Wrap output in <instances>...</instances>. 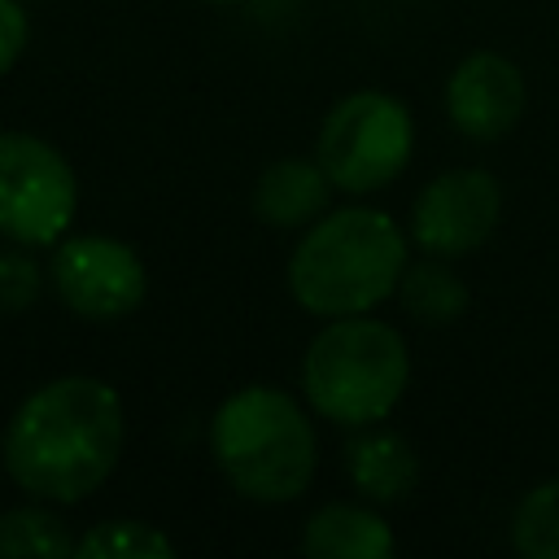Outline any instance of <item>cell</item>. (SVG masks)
<instances>
[{
	"mask_svg": "<svg viewBox=\"0 0 559 559\" xmlns=\"http://www.w3.org/2000/svg\"><path fill=\"white\" fill-rule=\"evenodd\" d=\"M127 441L122 397L100 376H57L22 397L0 437V463L17 489L52 507L92 498Z\"/></svg>",
	"mask_w": 559,
	"mask_h": 559,
	"instance_id": "cell-1",
	"label": "cell"
},
{
	"mask_svg": "<svg viewBox=\"0 0 559 559\" xmlns=\"http://www.w3.org/2000/svg\"><path fill=\"white\" fill-rule=\"evenodd\" d=\"M406 271L402 227L371 205H341L319 214L288 258V293L314 319L371 314L397 297Z\"/></svg>",
	"mask_w": 559,
	"mask_h": 559,
	"instance_id": "cell-2",
	"label": "cell"
},
{
	"mask_svg": "<svg viewBox=\"0 0 559 559\" xmlns=\"http://www.w3.org/2000/svg\"><path fill=\"white\" fill-rule=\"evenodd\" d=\"M210 454L240 498L280 507L310 489L319 437L293 393L275 384H245L218 402L210 419Z\"/></svg>",
	"mask_w": 559,
	"mask_h": 559,
	"instance_id": "cell-3",
	"label": "cell"
},
{
	"mask_svg": "<svg viewBox=\"0 0 559 559\" xmlns=\"http://www.w3.org/2000/svg\"><path fill=\"white\" fill-rule=\"evenodd\" d=\"M411 384L406 336L371 314L323 319L301 354V393L314 415L341 428L380 424Z\"/></svg>",
	"mask_w": 559,
	"mask_h": 559,
	"instance_id": "cell-4",
	"label": "cell"
},
{
	"mask_svg": "<svg viewBox=\"0 0 559 559\" xmlns=\"http://www.w3.org/2000/svg\"><path fill=\"white\" fill-rule=\"evenodd\" d=\"M411 148H415L411 109L376 87L336 100L314 140V157L328 170L332 188L341 192H376L393 183L406 170Z\"/></svg>",
	"mask_w": 559,
	"mask_h": 559,
	"instance_id": "cell-5",
	"label": "cell"
},
{
	"mask_svg": "<svg viewBox=\"0 0 559 559\" xmlns=\"http://www.w3.org/2000/svg\"><path fill=\"white\" fill-rule=\"evenodd\" d=\"M79 210V179L61 148L31 131H0V236L57 245Z\"/></svg>",
	"mask_w": 559,
	"mask_h": 559,
	"instance_id": "cell-6",
	"label": "cell"
},
{
	"mask_svg": "<svg viewBox=\"0 0 559 559\" xmlns=\"http://www.w3.org/2000/svg\"><path fill=\"white\" fill-rule=\"evenodd\" d=\"M52 288L70 314L87 323H114L144 301L148 271L127 240L105 231H79L61 236L52 249Z\"/></svg>",
	"mask_w": 559,
	"mask_h": 559,
	"instance_id": "cell-7",
	"label": "cell"
},
{
	"mask_svg": "<svg viewBox=\"0 0 559 559\" xmlns=\"http://www.w3.org/2000/svg\"><path fill=\"white\" fill-rule=\"evenodd\" d=\"M502 218V188L480 166H454L428 179L411 205V240L432 258L476 253Z\"/></svg>",
	"mask_w": 559,
	"mask_h": 559,
	"instance_id": "cell-8",
	"label": "cell"
},
{
	"mask_svg": "<svg viewBox=\"0 0 559 559\" xmlns=\"http://www.w3.org/2000/svg\"><path fill=\"white\" fill-rule=\"evenodd\" d=\"M524 100H528L524 74L502 52H467L445 83V114L454 131L480 144L502 140L520 122Z\"/></svg>",
	"mask_w": 559,
	"mask_h": 559,
	"instance_id": "cell-9",
	"label": "cell"
},
{
	"mask_svg": "<svg viewBox=\"0 0 559 559\" xmlns=\"http://www.w3.org/2000/svg\"><path fill=\"white\" fill-rule=\"evenodd\" d=\"M328 192L332 179L319 157H280L253 183V214L284 231L310 227L319 214H328Z\"/></svg>",
	"mask_w": 559,
	"mask_h": 559,
	"instance_id": "cell-10",
	"label": "cell"
},
{
	"mask_svg": "<svg viewBox=\"0 0 559 559\" xmlns=\"http://www.w3.org/2000/svg\"><path fill=\"white\" fill-rule=\"evenodd\" d=\"M301 550L310 559H389L393 528L376 511V502H328L306 520Z\"/></svg>",
	"mask_w": 559,
	"mask_h": 559,
	"instance_id": "cell-11",
	"label": "cell"
},
{
	"mask_svg": "<svg viewBox=\"0 0 559 559\" xmlns=\"http://www.w3.org/2000/svg\"><path fill=\"white\" fill-rule=\"evenodd\" d=\"M345 467H349L354 489L376 507L402 502L419 480V459H415L411 441L389 428H376V424L358 441H349Z\"/></svg>",
	"mask_w": 559,
	"mask_h": 559,
	"instance_id": "cell-12",
	"label": "cell"
},
{
	"mask_svg": "<svg viewBox=\"0 0 559 559\" xmlns=\"http://www.w3.org/2000/svg\"><path fill=\"white\" fill-rule=\"evenodd\" d=\"M397 297L406 314H415L419 323H437V328L454 323L467 310V284L459 280L450 258H432V253H424V262H406Z\"/></svg>",
	"mask_w": 559,
	"mask_h": 559,
	"instance_id": "cell-13",
	"label": "cell"
},
{
	"mask_svg": "<svg viewBox=\"0 0 559 559\" xmlns=\"http://www.w3.org/2000/svg\"><path fill=\"white\" fill-rule=\"evenodd\" d=\"M74 546L79 537L44 498L0 515V559H70Z\"/></svg>",
	"mask_w": 559,
	"mask_h": 559,
	"instance_id": "cell-14",
	"label": "cell"
},
{
	"mask_svg": "<svg viewBox=\"0 0 559 559\" xmlns=\"http://www.w3.org/2000/svg\"><path fill=\"white\" fill-rule=\"evenodd\" d=\"M74 555L79 559H175V542L148 520H100L79 537Z\"/></svg>",
	"mask_w": 559,
	"mask_h": 559,
	"instance_id": "cell-15",
	"label": "cell"
},
{
	"mask_svg": "<svg viewBox=\"0 0 559 559\" xmlns=\"http://www.w3.org/2000/svg\"><path fill=\"white\" fill-rule=\"evenodd\" d=\"M511 546L524 559H559V476L520 498L511 515Z\"/></svg>",
	"mask_w": 559,
	"mask_h": 559,
	"instance_id": "cell-16",
	"label": "cell"
},
{
	"mask_svg": "<svg viewBox=\"0 0 559 559\" xmlns=\"http://www.w3.org/2000/svg\"><path fill=\"white\" fill-rule=\"evenodd\" d=\"M39 297V266L31 258V245L0 249V306L4 310H26Z\"/></svg>",
	"mask_w": 559,
	"mask_h": 559,
	"instance_id": "cell-17",
	"label": "cell"
},
{
	"mask_svg": "<svg viewBox=\"0 0 559 559\" xmlns=\"http://www.w3.org/2000/svg\"><path fill=\"white\" fill-rule=\"evenodd\" d=\"M26 31H31L26 9L17 0H0V79L17 66V57L26 48Z\"/></svg>",
	"mask_w": 559,
	"mask_h": 559,
	"instance_id": "cell-18",
	"label": "cell"
},
{
	"mask_svg": "<svg viewBox=\"0 0 559 559\" xmlns=\"http://www.w3.org/2000/svg\"><path fill=\"white\" fill-rule=\"evenodd\" d=\"M205 4H240V0H205Z\"/></svg>",
	"mask_w": 559,
	"mask_h": 559,
	"instance_id": "cell-19",
	"label": "cell"
}]
</instances>
